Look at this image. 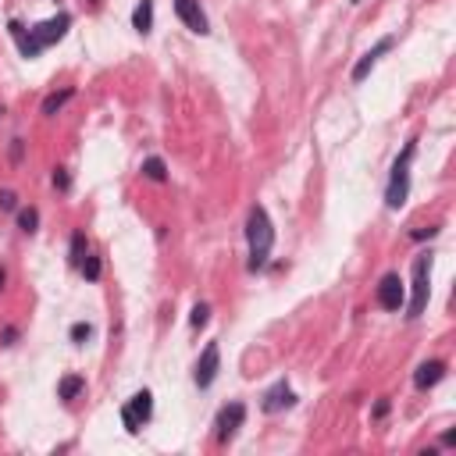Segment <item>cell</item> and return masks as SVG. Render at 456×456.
Wrapping results in <instances>:
<instances>
[{
	"label": "cell",
	"instance_id": "obj_1",
	"mask_svg": "<svg viewBox=\"0 0 456 456\" xmlns=\"http://www.w3.org/2000/svg\"><path fill=\"white\" fill-rule=\"evenodd\" d=\"M68 25H72V15H54V18H47V22H40V25H33V29H25L22 22H11L8 29H11V40L18 43V50H22V57H40L47 47H54L57 40H65V33H68Z\"/></svg>",
	"mask_w": 456,
	"mask_h": 456
},
{
	"label": "cell",
	"instance_id": "obj_2",
	"mask_svg": "<svg viewBox=\"0 0 456 456\" xmlns=\"http://www.w3.org/2000/svg\"><path fill=\"white\" fill-rule=\"evenodd\" d=\"M246 242H250V260H246V267L257 275V271L267 267L271 250H275V225H271L267 210H264L260 203H253L250 214H246Z\"/></svg>",
	"mask_w": 456,
	"mask_h": 456
},
{
	"label": "cell",
	"instance_id": "obj_3",
	"mask_svg": "<svg viewBox=\"0 0 456 456\" xmlns=\"http://www.w3.org/2000/svg\"><path fill=\"white\" fill-rule=\"evenodd\" d=\"M414 154H417V139H410L403 146V154L392 164V178H388V189H385V207L388 210H400L410 196V164H414Z\"/></svg>",
	"mask_w": 456,
	"mask_h": 456
},
{
	"label": "cell",
	"instance_id": "obj_4",
	"mask_svg": "<svg viewBox=\"0 0 456 456\" xmlns=\"http://www.w3.org/2000/svg\"><path fill=\"white\" fill-rule=\"evenodd\" d=\"M432 264L435 253L424 250L414 260V296H410V307H407V321H417L424 310H428V296H432Z\"/></svg>",
	"mask_w": 456,
	"mask_h": 456
},
{
	"label": "cell",
	"instance_id": "obj_5",
	"mask_svg": "<svg viewBox=\"0 0 456 456\" xmlns=\"http://www.w3.org/2000/svg\"><path fill=\"white\" fill-rule=\"evenodd\" d=\"M154 417V396H150V388H139L136 396L121 407V424H125L129 435H139V428Z\"/></svg>",
	"mask_w": 456,
	"mask_h": 456
},
{
	"label": "cell",
	"instance_id": "obj_6",
	"mask_svg": "<svg viewBox=\"0 0 456 456\" xmlns=\"http://www.w3.org/2000/svg\"><path fill=\"white\" fill-rule=\"evenodd\" d=\"M246 424V403H239V400H232L228 407H221L218 410V420H214V439L225 446V442H232L235 439V432Z\"/></svg>",
	"mask_w": 456,
	"mask_h": 456
},
{
	"label": "cell",
	"instance_id": "obj_7",
	"mask_svg": "<svg viewBox=\"0 0 456 456\" xmlns=\"http://www.w3.org/2000/svg\"><path fill=\"white\" fill-rule=\"evenodd\" d=\"M218 371H221V349H218V343H207L203 353H200V360H196V368H193L196 388H210V385H214V378H218Z\"/></svg>",
	"mask_w": 456,
	"mask_h": 456
},
{
	"label": "cell",
	"instance_id": "obj_8",
	"mask_svg": "<svg viewBox=\"0 0 456 456\" xmlns=\"http://www.w3.org/2000/svg\"><path fill=\"white\" fill-rule=\"evenodd\" d=\"M407 303V289H403V278L396 271H388V275L378 282V307L388 310V314H400Z\"/></svg>",
	"mask_w": 456,
	"mask_h": 456
},
{
	"label": "cell",
	"instance_id": "obj_9",
	"mask_svg": "<svg viewBox=\"0 0 456 456\" xmlns=\"http://www.w3.org/2000/svg\"><path fill=\"white\" fill-rule=\"evenodd\" d=\"M392 47H396V36H385V40H378V43H375L368 54H363V57L356 61V65H353V72H349V82H353V86H360L363 79L371 75V68L378 65V61H382V57H385Z\"/></svg>",
	"mask_w": 456,
	"mask_h": 456
},
{
	"label": "cell",
	"instance_id": "obj_10",
	"mask_svg": "<svg viewBox=\"0 0 456 456\" xmlns=\"http://www.w3.org/2000/svg\"><path fill=\"white\" fill-rule=\"evenodd\" d=\"M175 15L182 18V25H186L189 33H196V36L210 33V22H207V15L200 8V0H175Z\"/></svg>",
	"mask_w": 456,
	"mask_h": 456
},
{
	"label": "cell",
	"instance_id": "obj_11",
	"mask_svg": "<svg viewBox=\"0 0 456 456\" xmlns=\"http://www.w3.org/2000/svg\"><path fill=\"white\" fill-rule=\"evenodd\" d=\"M289 407H296V392L289 388V382L271 385V388L264 392V400H260V410H264V414H282V410H289Z\"/></svg>",
	"mask_w": 456,
	"mask_h": 456
},
{
	"label": "cell",
	"instance_id": "obj_12",
	"mask_svg": "<svg viewBox=\"0 0 456 456\" xmlns=\"http://www.w3.org/2000/svg\"><path fill=\"white\" fill-rule=\"evenodd\" d=\"M446 378V360H424L420 368L414 371V385L417 388H435Z\"/></svg>",
	"mask_w": 456,
	"mask_h": 456
},
{
	"label": "cell",
	"instance_id": "obj_13",
	"mask_svg": "<svg viewBox=\"0 0 456 456\" xmlns=\"http://www.w3.org/2000/svg\"><path fill=\"white\" fill-rule=\"evenodd\" d=\"M132 29L139 36H150L154 33V0H139L136 11H132Z\"/></svg>",
	"mask_w": 456,
	"mask_h": 456
},
{
	"label": "cell",
	"instance_id": "obj_14",
	"mask_svg": "<svg viewBox=\"0 0 456 456\" xmlns=\"http://www.w3.org/2000/svg\"><path fill=\"white\" fill-rule=\"evenodd\" d=\"M86 392V378L82 375H65L57 382V400H65V403H72V400H79Z\"/></svg>",
	"mask_w": 456,
	"mask_h": 456
},
{
	"label": "cell",
	"instance_id": "obj_15",
	"mask_svg": "<svg viewBox=\"0 0 456 456\" xmlns=\"http://www.w3.org/2000/svg\"><path fill=\"white\" fill-rule=\"evenodd\" d=\"M86 253H89L86 232H72V250H68V260H72V267H79V264L86 260Z\"/></svg>",
	"mask_w": 456,
	"mask_h": 456
},
{
	"label": "cell",
	"instance_id": "obj_16",
	"mask_svg": "<svg viewBox=\"0 0 456 456\" xmlns=\"http://www.w3.org/2000/svg\"><path fill=\"white\" fill-rule=\"evenodd\" d=\"M72 97H75V89H61V93H50V97L43 100V114H47V118H54V114H57L61 107H65Z\"/></svg>",
	"mask_w": 456,
	"mask_h": 456
},
{
	"label": "cell",
	"instance_id": "obj_17",
	"mask_svg": "<svg viewBox=\"0 0 456 456\" xmlns=\"http://www.w3.org/2000/svg\"><path fill=\"white\" fill-rule=\"evenodd\" d=\"M143 175H146L150 182H168V164H164L161 157H146V161H143Z\"/></svg>",
	"mask_w": 456,
	"mask_h": 456
},
{
	"label": "cell",
	"instance_id": "obj_18",
	"mask_svg": "<svg viewBox=\"0 0 456 456\" xmlns=\"http://www.w3.org/2000/svg\"><path fill=\"white\" fill-rule=\"evenodd\" d=\"M18 228H22L25 235H33V232L40 228V210H36V207H22V210H18Z\"/></svg>",
	"mask_w": 456,
	"mask_h": 456
},
{
	"label": "cell",
	"instance_id": "obj_19",
	"mask_svg": "<svg viewBox=\"0 0 456 456\" xmlns=\"http://www.w3.org/2000/svg\"><path fill=\"white\" fill-rule=\"evenodd\" d=\"M79 271H82V278H86V282H97V278H100V271H104V264H100L97 253H86V260L79 264Z\"/></svg>",
	"mask_w": 456,
	"mask_h": 456
},
{
	"label": "cell",
	"instance_id": "obj_20",
	"mask_svg": "<svg viewBox=\"0 0 456 456\" xmlns=\"http://www.w3.org/2000/svg\"><path fill=\"white\" fill-rule=\"evenodd\" d=\"M68 336H72V343H75V346H82L86 339H93V324H89V321H79V324H72Z\"/></svg>",
	"mask_w": 456,
	"mask_h": 456
},
{
	"label": "cell",
	"instance_id": "obj_21",
	"mask_svg": "<svg viewBox=\"0 0 456 456\" xmlns=\"http://www.w3.org/2000/svg\"><path fill=\"white\" fill-rule=\"evenodd\" d=\"M210 321V307H207V303H196V307H193V317H189V324L193 328H203Z\"/></svg>",
	"mask_w": 456,
	"mask_h": 456
},
{
	"label": "cell",
	"instance_id": "obj_22",
	"mask_svg": "<svg viewBox=\"0 0 456 456\" xmlns=\"http://www.w3.org/2000/svg\"><path fill=\"white\" fill-rule=\"evenodd\" d=\"M54 189H61V193H68V189H72V178H68L65 168H57V171H54Z\"/></svg>",
	"mask_w": 456,
	"mask_h": 456
},
{
	"label": "cell",
	"instance_id": "obj_23",
	"mask_svg": "<svg viewBox=\"0 0 456 456\" xmlns=\"http://www.w3.org/2000/svg\"><path fill=\"white\" fill-rule=\"evenodd\" d=\"M0 210H18V193L0 189Z\"/></svg>",
	"mask_w": 456,
	"mask_h": 456
},
{
	"label": "cell",
	"instance_id": "obj_24",
	"mask_svg": "<svg viewBox=\"0 0 456 456\" xmlns=\"http://www.w3.org/2000/svg\"><path fill=\"white\" fill-rule=\"evenodd\" d=\"M22 146H25L22 139H11V161H22Z\"/></svg>",
	"mask_w": 456,
	"mask_h": 456
},
{
	"label": "cell",
	"instance_id": "obj_25",
	"mask_svg": "<svg viewBox=\"0 0 456 456\" xmlns=\"http://www.w3.org/2000/svg\"><path fill=\"white\" fill-rule=\"evenodd\" d=\"M432 235H439V228H417L414 232V239H432Z\"/></svg>",
	"mask_w": 456,
	"mask_h": 456
},
{
	"label": "cell",
	"instance_id": "obj_26",
	"mask_svg": "<svg viewBox=\"0 0 456 456\" xmlns=\"http://www.w3.org/2000/svg\"><path fill=\"white\" fill-rule=\"evenodd\" d=\"M385 414H388V400H382V403L375 407V417H385Z\"/></svg>",
	"mask_w": 456,
	"mask_h": 456
},
{
	"label": "cell",
	"instance_id": "obj_27",
	"mask_svg": "<svg viewBox=\"0 0 456 456\" xmlns=\"http://www.w3.org/2000/svg\"><path fill=\"white\" fill-rule=\"evenodd\" d=\"M4 285H8V271L0 267V292H4Z\"/></svg>",
	"mask_w": 456,
	"mask_h": 456
}]
</instances>
